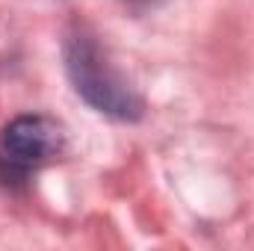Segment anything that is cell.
<instances>
[{
    "mask_svg": "<svg viewBox=\"0 0 254 251\" xmlns=\"http://www.w3.org/2000/svg\"><path fill=\"white\" fill-rule=\"evenodd\" d=\"M65 151V130L48 116H18L0 133V160L15 172L39 169Z\"/></svg>",
    "mask_w": 254,
    "mask_h": 251,
    "instance_id": "7a4b0ae2",
    "label": "cell"
},
{
    "mask_svg": "<svg viewBox=\"0 0 254 251\" xmlns=\"http://www.w3.org/2000/svg\"><path fill=\"white\" fill-rule=\"evenodd\" d=\"M125 3H130V6H136V9H148V6H157L160 0H125Z\"/></svg>",
    "mask_w": 254,
    "mask_h": 251,
    "instance_id": "3957f363",
    "label": "cell"
},
{
    "mask_svg": "<svg viewBox=\"0 0 254 251\" xmlns=\"http://www.w3.org/2000/svg\"><path fill=\"white\" fill-rule=\"evenodd\" d=\"M65 71L77 89V95L92 104L98 113H107L122 122H136L145 110L136 89L122 77V71L110 63L98 36L89 27H74L63 45Z\"/></svg>",
    "mask_w": 254,
    "mask_h": 251,
    "instance_id": "6da1fadb",
    "label": "cell"
}]
</instances>
